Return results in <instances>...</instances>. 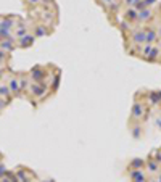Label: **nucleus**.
<instances>
[{
	"label": "nucleus",
	"instance_id": "f257e3e1",
	"mask_svg": "<svg viewBox=\"0 0 161 182\" xmlns=\"http://www.w3.org/2000/svg\"><path fill=\"white\" fill-rule=\"evenodd\" d=\"M34 44V36H23L21 37V42H20V47H31Z\"/></svg>",
	"mask_w": 161,
	"mask_h": 182
},
{
	"label": "nucleus",
	"instance_id": "f03ea898",
	"mask_svg": "<svg viewBox=\"0 0 161 182\" xmlns=\"http://www.w3.org/2000/svg\"><path fill=\"white\" fill-rule=\"evenodd\" d=\"M8 92H10V89L7 87V86H2V87H0V95H8Z\"/></svg>",
	"mask_w": 161,
	"mask_h": 182
},
{
	"label": "nucleus",
	"instance_id": "7ed1b4c3",
	"mask_svg": "<svg viewBox=\"0 0 161 182\" xmlns=\"http://www.w3.org/2000/svg\"><path fill=\"white\" fill-rule=\"evenodd\" d=\"M0 108H5V102L2 98H0Z\"/></svg>",
	"mask_w": 161,
	"mask_h": 182
}]
</instances>
